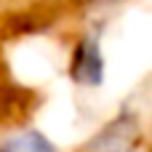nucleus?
Masks as SVG:
<instances>
[{"label":"nucleus","instance_id":"f257e3e1","mask_svg":"<svg viewBox=\"0 0 152 152\" xmlns=\"http://www.w3.org/2000/svg\"><path fill=\"white\" fill-rule=\"evenodd\" d=\"M72 75H75L77 83H88V86H99L102 83V77H104V56H102L99 35L83 37V43L75 51Z\"/></svg>","mask_w":152,"mask_h":152},{"label":"nucleus","instance_id":"f03ea898","mask_svg":"<svg viewBox=\"0 0 152 152\" xmlns=\"http://www.w3.org/2000/svg\"><path fill=\"white\" fill-rule=\"evenodd\" d=\"M0 152H56L40 134H21V136H13L8 139Z\"/></svg>","mask_w":152,"mask_h":152}]
</instances>
